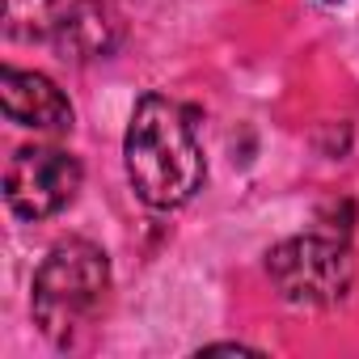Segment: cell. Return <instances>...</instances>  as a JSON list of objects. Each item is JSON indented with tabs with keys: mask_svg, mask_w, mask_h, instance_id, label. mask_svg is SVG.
I'll return each mask as SVG.
<instances>
[{
	"mask_svg": "<svg viewBox=\"0 0 359 359\" xmlns=\"http://www.w3.org/2000/svg\"><path fill=\"white\" fill-rule=\"evenodd\" d=\"M110 296V258L93 241H60L34 275V321L43 334L72 351L93 330Z\"/></svg>",
	"mask_w": 359,
	"mask_h": 359,
	"instance_id": "2",
	"label": "cell"
},
{
	"mask_svg": "<svg viewBox=\"0 0 359 359\" xmlns=\"http://www.w3.org/2000/svg\"><path fill=\"white\" fill-rule=\"evenodd\" d=\"M127 182L148 208H182L199 195L208 165L195 135V114L173 97L148 93L135 102L127 135H123Z\"/></svg>",
	"mask_w": 359,
	"mask_h": 359,
	"instance_id": "1",
	"label": "cell"
},
{
	"mask_svg": "<svg viewBox=\"0 0 359 359\" xmlns=\"http://www.w3.org/2000/svg\"><path fill=\"white\" fill-rule=\"evenodd\" d=\"M81 177H85L81 161L64 148L51 144L18 148V156L5 169V203L22 220H47L76 199Z\"/></svg>",
	"mask_w": 359,
	"mask_h": 359,
	"instance_id": "4",
	"label": "cell"
},
{
	"mask_svg": "<svg viewBox=\"0 0 359 359\" xmlns=\"http://www.w3.org/2000/svg\"><path fill=\"white\" fill-rule=\"evenodd\" d=\"M0 110H5L9 123L34 127L47 135H60L72 127V102L43 72H18V68L0 72Z\"/></svg>",
	"mask_w": 359,
	"mask_h": 359,
	"instance_id": "5",
	"label": "cell"
},
{
	"mask_svg": "<svg viewBox=\"0 0 359 359\" xmlns=\"http://www.w3.org/2000/svg\"><path fill=\"white\" fill-rule=\"evenodd\" d=\"M266 275L287 304L325 309L338 304L355 283V254L338 237H287L266 254Z\"/></svg>",
	"mask_w": 359,
	"mask_h": 359,
	"instance_id": "3",
	"label": "cell"
},
{
	"mask_svg": "<svg viewBox=\"0 0 359 359\" xmlns=\"http://www.w3.org/2000/svg\"><path fill=\"white\" fill-rule=\"evenodd\" d=\"M51 39H55V51L64 60H76V64L106 60L123 39V22L102 0H76V5L60 9V22H55Z\"/></svg>",
	"mask_w": 359,
	"mask_h": 359,
	"instance_id": "6",
	"label": "cell"
},
{
	"mask_svg": "<svg viewBox=\"0 0 359 359\" xmlns=\"http://www.w3.org/2000/svg\"><path fill=\"white\" fill-rule=\"evenodd\" d=\"M0 22H5V34L18 43L43 39L60 22V0H0Z\"/></svg>",
	"mask_w": 359,
	"mask_h": 359,
	"instance_id": "7",
	"label": "cell"
}]
</instances>
